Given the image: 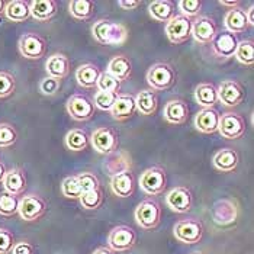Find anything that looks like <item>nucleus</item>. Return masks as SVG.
Here are the masks:
<instances>
[{"label": "nucleus", "mask_w": 254, "mask_h": 254, "mask_svg": "<svg viewBox=\"0 0 254 254\" xmlns=\"http://www.w3.org/2000/svg\"><path fill=\"white\" fill-rule=\"evenodd\" d=\"M92 35L102 45H119L128 38V29L114 20L99 19L92 26Z\"/></svg>", "instance_id": "1"}, {"label": "nucleus", "mask_w": 254, "mask_h": 254, "mask_svg": "<svg viewBox=\"0 0 254 254\" xmlns=\"http://www.w3.org/2000/svg\"><path fill=\"white\" fill-rule=\"evenodd\" d=\"M176 70L169 63H156L147 71V81L154 92H163L175 86Z\"/></svg>", "instance_id": "2"}, {"label": "nucleus", "mask_w": 254, "mask_h": 254, "mask_svg": "<svg viewBox=\"0 0 254 254\" xmlns=\"http://www.w3.org/2000/svg\"><path fill=\"white\" fill-rule=\"evenodd\" d=\"M139 186L147 195L156 196L164 192L167 186V173L163 167L153 166L142 172L139 177Z\"/></svg>", "instance_id": "3"}, {"label": "nucleus", "mask_w": 254, "mask_h": 254, "mask_svg": "<svg viewBox=\"0 0 254 254\" xmlns=\"http://www.w3.org/2000/svg\"><path fill=\"white\" fill-rule=\"evenodd\" d=\"M90 142L99 154L109 156L119 147V134L112 127H100L92 134Z\"/></svg>", "instance_id": "4"}, {"label": "nucleus", "mask_w": 254, "mask_h": 254, "mask_svg": "<svg viewBox=\"0 0 254 254\" xmlns=\"http://www.w3.org/2000/svg\"><path fill=\"white\" fill-rule=\"evenodd\" d=\"M138 225L144 230H154L161 221V206L156 199H145L135 211Z\"/></svg>", "instance_id": "5"}, {"label": "nucleus", "mask_w": 254, "mask_h": 254, "mask_svg": "<svg viewBox=\"0 0 254 254\" xmlns=\"http://www.w3.org/2000/svg\"><path fill=\"white\" fill-rule=\"evenodd\" d=\"M175 237L180 243L185 244H196L202 240L203 233H205V227L202 224V221L195 219V218H188V219H182L175 225Z\"/></svg>", "instance_id": "6"}, {"label": "nucleus", "mask_w": 254, "mask_h": 254, "mask_svg": "<svg viewBox=\"0 0 254 254\" xmlns=\"http://www.w3.org/2000/svg\"><path fill=\"white\" fill-rule=\"evenodd\" d=\"M218 132L227 139H237L246 134V121L235 112H225L219 117Z\"/></svg>", "instance_id": "7"}, {"label": "nucleus", "mask_w": 254, "mask_h": 254, "mask_svg": "<svg viewBox=\"0 0 254 254\" xmlns=\"http://www.w3.org/2000/svg\"><path fill=\"white\" fill-rule=\"evenodd\" d=\"M216 90L218 100L227 108H235L241 105L246 99V90L243 84H240L235 80H224L219 84V87H216Z\"/></svg>", "instance_id": "8"}, {"label": "nucleus", "mask_w": 254, "mask_h": 254, "mask_svg": "<svg viewBox=\"0 0 254 254\" xmlns=\"http://www.w3.org/2000/svg\"><path fill=\"white\" fill-rule=\"evenodd\" d=\"M95 103L92 99H89L84 95H73L67 100V112L68 115L77 122H84L92 119L95 115Z\"/></svg>", "instance_id": "9"}, {"label": "nucleus", "mask_w": 254, "mask_h": 254, "mask_svg": "<svg viewBox=\"0 0 254 254\" xmlns=\"http://www.w3.org/2000/svg\"><path fill=\"white\" fill-rule=\"evenodd\" d=\"M137 243L135 231L128 225H118L108 237V244L112 252H127L131 250Z\"/></svg>", "instance_id": "10"}, {"label": "nucleus", "mask_w": 254, "mask_h": 254, "mask_svg": "<svg viewBox=\"0 0 254 254\" xmlns=\"http://www.w3.org/2000/svg\"><path fill=\"white\" fill-rule=\"evenodd\" d=\"M19 51L28 60L42 59L47 53V41L35 32H26L19 38Z\"/></svg>", "instance_id": "11"}, {"label": "nucleus", "mask_w": 254, "mask_h": 254, "mask_svg": "<svg viewBox=\"0 0 254 254\" xmlns=\"http://www.w3.org/2000/svg\"><path fill=\"white\" fill-rule=\"evenodd\" d=\"M192 23L193 20L176 15L172 20L166 23V35L172 44H183L192 37Z\"/></svg>", "instance_id": "12"}, {"label": "nucleus", "mask_w": 254, "mask_h": 254, "mask_svg": "<svg viewBox=\"0 0 254 254\" xmlns=\"http://www.w3.org/2000/svg\"><path fill=\"white\" fill-rule=\"evenodd\" d=\"M47 212V202L38 195H25L19 200L18 214L23 221H37Z\"/></svg>", "instance_id": "13"}, {"label": "nucleus", "mask_w": 254, "mask_h": 254, "mask_svg": "<svg viewBox=\"0 0 254 254\" xmlns=\"http://www.w3.org/2000/svg\"><path fill=\"white\" fill-rule=\"evenodd\" d=\"M238 208L237 203L231 199H221L216 200L212 206V221L218 227H227L237 221Z\"/></svg>", "instance_id": "14"}, {"label": "nucleus", "mask_w": 254, "mask_h": 254, "mask_svg": "<svg viewBox=\"0 0 254 254\" xmlns=\"http://www.w3.org/2000/svg\"><path fill=\"white\" fill-rule=\"evenodd\" d=\"M166 203L172 211H175L177 214H186V212H189L192 209L193 196H192V192L188 188L177 186V188L172 189L167 193Z\"/></svg>", "instance_id": "15"}, {"label": "nucleus", "mask_w": 254, "mask_h": 254, "mask_svg": "<svg viewBox=\"0 0 254 254\" xmlns=\"http://www.w3.org/2000/svg\"><path fill=\"white\" fill-rule=\"evenodd\" d=\"M218 34L216 22L209 16H199L192 23V37L200 45L211 44Z\"/></svg>", "instance_id": "16"}, {"label": "nucleus", "mask_w": 254, "mask_h": 254, "mask_svg": "<svg viewBox=\"0 0 254 254\" xmlns=\"http://www.w3.org/2000/svg\"><path fill=\"white\" fill-rule=\"evenodd\" d=\"M237 45H238V39H237L234 34H230V32L216 34L214 41L211 42L212 53L215 54L218 59L224 60L234 57Z\"/></svg>", "instance_id": "17"}, {"label": "nucleus", "mask_w": 254, "mask_h": 254, "mask_svg": "<svg viewBox=\"0 0 254 254\" xmlns=\"http://www.w3.org/2000/svg\"><path fill=\"white\" fill-rule=\"evenodd\" d=\"M189 112H190L189 105L185 100L173 99V100H169L166 103L164 111H163V117L172 125H182L188 121Z\"/></svg>", "instance_id": "18"}, {"label": "nucleus", "mask_w": 254, "mask_h": 254, "mask_svg": "<svg viewBox=\"0 0 254 254\" xmlns=\"http://www.w3.org/2000/svg\"><path fill=\"white\" fill-rule=\"evenodd\" d=\"M111 189L119 197H131L135 192V177L131 170L118 173L111 179Z\"/></svg>", "instance_id": "19"}, {"label": "nucleus", "mask_w": 254, "mask_h": 254, "mask_svg": "<svg viewBox=\"0 0 254 254\" xmlns=\"http://www.w3.org/2000/svg\"><path fill=\"white\" fill-rule=\"evenodd\" d=\"M219 112L215 108H203L195 117V127L203 134H215L219 125Z\"/></svg>", "instance_id": "20"}, {"label": "nucleus", "mask_w": 254, "mask_h": 254, "mask_svg": "<svg viewBox=\"0 0 254 254\" xmlns=\"http://www.w3.org/2000/svg\"><path fill=\"white\" fill-rule=\"evenodd\" d=\"M137 112L135 96L132 95H118L117 102L111 109V115L117 121H127Z\"/></svg>", "instance_id": "21"}, {"label": "nucleus", "mask_w": 254, "mask_h": 254, "mask_svg": "<svg viewBox=\"0 0 254 254\" xmlns=\"http://www.w3.org/2000/svg\"><path fill=\"white\" fill-rule=\"evenodd\" d=\"M224 25L227 28V32L234 34V35L235 34H243L250 28L246 10L241 9V7L230 9L227 12L225 18H224Z\"/></svg>", "instance_id": "22"}, {"label": "nucleus", "mask_w": 254, "mask_h": 254, "mask_svg": "<svg viewBox=\"0 0 254 254\" xmlns=\"http://www.w3.org/2000/svg\"><path fill=\"white\" fill-rule=\"evenodd\" d=\"M3 186H4V192H7L10 195H22L26 190V186H28L25 172L19 167L7 170L6 176L3 179Z\"/></svg>", "instance_id": "23"}, {"label": "nucleus", "mask_w": 254, "mask_h": 254, "mask_svg": "<svg viewBox=\"0 0 254 254\" xmlns=\"http://www.w3.org/2000/svg\"><path fill=\"white\" fill-rule=\"evenodd\" d=\"M238 163H240V157L234 148H221L216 151L215 156L212 158L214 167L224 173L234 172L238 167Z\"/></svg>", "instance_id": "24"}, {"label": "nucleus", "mask_w": 254, "mask_h": 254, "mask_svg": "<svg viewBox=\"0 0 254 254\" xmlns=\"http://www.w3.org/2000/svg\"><path fill=\"white\" fill-rule=\"evenodd\" d=\"M70 68H71V63L68 57H65L64 54H53L48 57L45 63V70L48 76L59 78V80L67 77L70 73Z\"/></svg>", "instance_id": "25"}, {"label": "nucleus", "mask_w": 254, "mask_h": 254, "mask_svg": "<svg viewBox=\"0 0 254 254\" xmlns=\"http://www.w3.org/2000/svg\"><path fill=\"white\" fill-rule=\"evenodd\" d=\"M150 16L157 22H169L176 16L175 3L170 0H156L148 6Z\"/></svg>", "instance_id": "26"}, {"label": "nucleus", "mask_w": 254, "mask_h": 254, "mask_svg": "<svg viewBox=\"0 0 254 254\" xmlns=\"http://www.w3.org/2000/svg\"><path fill=\"white\" fill-rule=\"evenodd\" d=\"M57 13L56 0H34L31 1V16L38 22H47Z\"/></svg>", "instance_id": "27"}, {"label": "nucleus", "mask_w": 254, "mask_h": 254, "mask_svg": "<svg viewBox=\"0 0 254 254\" xmlns=\"http://www.w3.org/2000/svg\"><path fill=\"white\" fill-rule=\"evenodd\" d=\"M4 15L12 22H25L31 16V1L12 0L9 3H6Z\"/></svg>", "instance_id": "28"}, {"label": "nucleus", "mask_w": 254, "mask_h": 254, "mask_svg": "<svg viewBox=\"0 0 254 254\" xmlns=\"http://www.w3.org/2000/svg\"><path fill=\"white\" fill-rule=\"evenodd\" d=\"M109 74H112L118 81H124L131 77L132 74V63L125 56H117L109 61L108 70Z\"/></svg>", "instance_id": "29"}, {"label": "nucleus", "mask_w": 254, "mask_h": 254, "mask_svg": "<svg viewBox=\"0 0 254 254\" xmlns=\"http://www.w3.org/2000/svg\"><path fill=\"white\" fill-rule=\"evenodd\" d=\"M135 103H137V111H139L142 115H154L158 108V98L157 93L151 89H145L138 92L135 96Z\"/></svg>", "instance_id": "30"}, {"label": "nucleus", "mask_w": 254, "mask_h": 254, "mask_svg": "<svg viewBox=\"0 0 254 254\" xmlns=\"http://www.w3.org/2000/svg\"><path fill=\"white\" fill-rule=\"evenodd\" d=\"M105 169L108 170V173L111 177L115 176L118 173L131 170V157L128 156V153L125 151H115L112 154H109L108 161L105 163Z\"/></svg>", "instance_id": "31"}, {"label": "nucleus", "mask_w": 254, "mask_h": 254, "mask_svg": "<svg viewBox=\"0 0 254 254\" xmlns=\"http://www.w3.org/2000/svg\"><path fill=\"white\" fill-rule=\"evenodd\" d=\"M195 100L203 108H214L218 103V90L212 83H200L195 89Z\"/></svg>", "instance_id": "32"}, {"label": "nucleus", "mask_w": 254, "mask_h": 254, "mask_svg": "<svg viewBox=\"0 0 254 254\" xmlns=\"http://www.w3.org/2000/svg\"><path fill=\"white\" fill-rule=\"evenodd\" d=\"M100 73L102 71H100L98 65H95V64H83V65L78 67L77 71H76V80H77V83L81 87L92 89V87L96 86Z\"/></svg>", "instance_id": "33"}, {"label": "nucleus", "mask_w": 254, "mask_h": 254, "mask_svg": "<svg viewBox=\"0 0 254 254\" xmlns=\"http://www.w3.org/2000/svg\"><path fill=\"white\" fill-rule=\"evenodd\" d=\"M68 10L74 19H90L95 13V1H92V0H71L68 3Z\"/></svg>", "instance_id": "34"}, {"label": "nucleus", "mask_w": 254, "mask_h": 254, "mask_svg": "<svg viewBox=\"0 0 254 254\" xmlns=\"http://www.w3.org/2000/svg\"><path fill=\"white\" fill-rule=\"evenodd\" d=\"M90 144V137L83 129H71L65 135V145L71 151H84Z\"/></svg>", "instance_id": "35"}, {"label": "nucleus", "mask_w": 254, "mask_h": 254, "mask_svg": "<svg viewBox=\"0 0 254 254\" xmlns=\"http://www.w3.org/2000/svg\"><path fill=\"white\" fill-rule=\"evenodd\" d=\"M234 57L244 65H253L254 63V44L252 39L238 41Z\"/></svg>", "instance_id": "36"}, {"label": "nucleus", "mask_w": 254, "mask_h": 254, "mask_svg": "<svg viewBox=\"0 0 254 254\" xmlns=\"http://www.w3.org/2000/svg\"><path fill=\"white\" fill-rule=\"evenodd\" d=\"M19 197L7 192L0 193V215L13 216L19 209Z\"/></svg>", "instance_id": "37"}, {"label": "nucleus", "mask_w": 254, "mask_h": 254, "mask_svg": "<svg viewBox=\"0 0 254 254\" xmlns=\"http://www.w3.org/2000/svg\"><path fill=\"white\" fill-rule=\"evenodd\" d=\"M78 200L84 209H98L103 202V192L100 188L95 189V190L83 192L81 196L78 197Z\"/></svg>", "instance_id": "38"}, {"label": "nucleus", "mask_w": 254, "mask_h": 254, "mask_svg": "<svg viewBox=\"0 0 254 254\" xmlns=\"http://www.w3.org/2000/svg\"><path fill=\"white\" fill-rule=\"evenodd\" d=\"M96 87L99 92H109V93H117L121 90V81H118L117 78L112 74H109L108 71H102L98 78Z\"/></svg>", "instance_id": "39"}, {"label": "nucleus", "mask_w": 254, "mask_h": 254, "mask_svg": "<svg viewBox=\"0 0 254 254\" xmlns=\"http://www.w3.org/2000/svg\"><path fill=\"white\" fill-rule=\"evenodd\" d=\"M61 193L63 196L68 197V199H78L81 196V189L78 185V180L76 176L65 177L61 183Z\"/></svg>", "instance_id": "40"}, {"label": "nucleus", "mask_w": 254, "mask_h": 254, "mask_svg": "<svg viewBox=\"0 0 254 254\" xmlns=\"http://www.w3.org/2000/svg\"><path fill=\"white\" fill-rule=\"evenodd\" d=\"M18 132L13 125L10 124H0V147L6 148L16 142Z\"/></svg>", "instance_id": "41"}, {"label": "nucleus", "mask_w": 254, "mask_h": 254, "mask_svg": "<svg viewBox=\"0 0 254 254\" xmlns=\"http://www.w3.org/2000/svg\"><path fill=\"white\" fill-rule=\"evenodd\" d=\"M118 95L117 93H109V92H98L95 95L93 99V103H95V108H98L100 111H109L112 109V106L115 105L117 102Z\"/></svg>", "instance_id": "42"}, {"label": "nucleus", "mask_w": 254, "mask_h": 254, "mask_svg": "<svg viewBox=\"0 0 254 254\" xmlns=\"http://www.w3.org/2000/svg\"><path fill=\"white\" fill-rule=\"evenodd\" d=\"M76 177H77L81 192H89V190H95V189L100 188V182L95 173L83 172V173H78Z\"/></svg>", "instance_id": "43"}, {"label": "nucleus", "mask_w": 254, "mask_h": 254, "mask_svg": "<svg viewBox=\"0 0 254 254\" xmlns=\"http://www.w3.org/2000/svg\"><path fill=\"white\" fill-rule=\"evenodd\" d=\"M16 80L7 71H0V98H7L15 92Z\"/></svg>", "instance_id": "44"}, {"label": "nucleus", "mask_w": 254, "mask_h": 254, "mask_svg": "<svg viewBox=\"0 0 254 254\" xmlns=\"http://www.w3.org/2000/svg\"><path fill=\"white\" fill-rule=\"evenodd\" d=\"M179 9L183 16L190 19V18H195L199 15V12L202 9V1L200 0H180Z\"/></svg>", "instance_id": "45"}, {"label": "nucleus", "mask_w": 254, "mask_h": 254, "mask_svg": "<svg viewBox=\"0 0 254 254\" xmlns=\"http://www.w3.org/2000/svg\"><path fill=\"white\" fill-rule=\"evenodd\" d=\"M15 235L6 228H0V254H9L15 247Z\"/></svg>", "instance_id": "46"}, {"label": "nucleus", "mask_w": 254, "mask_h": 254, "mask_svg": "<svg viewBox=\"0 0 254 254\" xmlns=\"http://www.w3.org/2000/svg\"><path fill=\"white\" fill-rule=\"evenodd\" d=\"M61 89V80L54 77H45L41 84H39V90L42 92V95L45 96H54L57 92Z\"/></svg>", "instance_id": "47"}, {"label": "nucleus", "mask_w": 254, "mask_h": 254, "mask_svg": "<svg viewBox=\"0 0 254 254\" xmlns=\"http://www.w3.org/2000/svg\"><path fill=\"white\" fill-rule=\"evenodd\" d=\"M35 253V249L31 243L28 241H20V243H16L13 250H12V254H34Z\"/></svg>", "instance_id": "48"}, {"label": "nucleus", "mask_w": 254, "mask_h": 254, "mask_svg": "<svg viewBox=\"0 0 254 254\" xmlns=\"http://www.w3.org/2000/svg\"><path fill=\"white\" fill-rule=\"evenodd\" d=\"M118 6L122 7L124 10H132L139 6V1L138 0H119L118 1Z\"/></svg>", "instance_id": "49"}, {"label": "nucleus", "mask_w": 254, "mask_h": 254, "mask_svg": "<svg viewBox=\"0 0 254 254\" xmlns=\"http://www.w3.org/2000/svg\"><path fill=\"white\" fill-rule=\"evenodd\" d=\"M219 4H221V6H227V7H231V9H234V7H238V6H240V1H238V0H231V1L221 0V1H219Z\"/></svg>", "instance_id": "50"}, {"label": "nucleus", "mask_w": 254, "mask_h": 254, "mask_svg": "<svg viewBox=\"0 0 254 254\" xmlns=\"http://www.w3.org/2000/svg\"><path fill=\"white\" fill-rule=\"evenodd\" d=\"M246 15H247V20H249V25L253 26L254 25V6L252 4L249 10H246Z\"/></svg>", "instance_id": "51"}, {"label": "nucleus", "mask_w": 254, "mask_h": 254, "mask_svg": "<svg viewBox=\"0 0 254 254\" xmlns=\"http://www.w3.org/2000/svg\"><path fill=\"white\" fill-rule=\"evenodd\" d=\"M93 254H115V252H112L109 247H99L98 250H95Z\"/></svg>", "instance_id": "52"}, {"label": "nucleus", "mask_w": 254, "mask_h": 254, "mask_svg": "<svg viewBox=\"0 0 254 254\" xmlns=\"http://www.w3.org/2000/svg\"><path fill=\"white\" fill-rule=\"evenodd\" d=\"M6 173H7L6 166L0 161V183H3V179H4V176H6Z\"/></svg>", "instance_id": "53"}, {"label": "nucleus", "mask_w": 254, "mask_h": 254, "mask_svg": "<svg viewBox=\"0 0 254 254\" xmlns=\"http://www.w3.org/2000/svg\"><path fill=\"white\" fill-rule=\"evenodd\" d=\"M4 7H6V3H4L3 0H0V15L4 12Z\"/></svg>", "instance_id": "54"}, {"label": "nucleus", "mask_w": 254, "mask_h": 254, "mask_svg": "<svg viewBox=\"0 0 254 254\" xmlns=\"http://www.w3.org/2000/svg\"><path fill=\"white\" fill-rule=\"evenodd\" d=\"M192 254H203V253H200V252H195V253H192Z\"/></svg>", "instance_id": "55"}]
</instances>
